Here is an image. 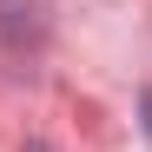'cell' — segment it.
Wrapping results in <instances>:
<instances>
[{
    "mask_svg": "<svg viewBox=\"0 0 152 152\" xmlns=\"http://www.w3.org/2000/svg\"><path fill=\"white\" fill-rule=\"evenodd\" d=\"M139 119H145V139H152V86H145V99H139Z\"/></svg>",
    "mask_w": 152,
    "mask_h": 152,
    "instance_id": "1",
    "label": "cell"
},
{
    "mask_svg": "<svg viewBox=\"0 0 152 152\" xmlns=\"http://www.w3.org/2000/svg\"><path fill=\"white\" fill-rule=\"evenodd\" d=\"M27 152H46V145H27Z\"/></svg>",
    "mask_w": 152,
    "mask_h": 152,
    "instance_id": "2",
    "label": "cell"
}]
</instances>
